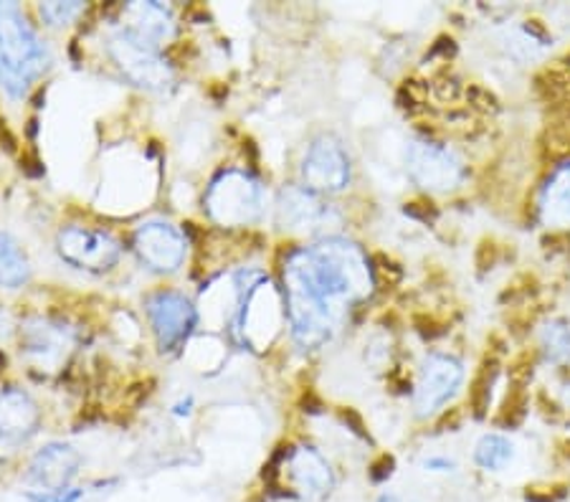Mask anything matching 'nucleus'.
<instances>
[{"label": "nucleus", "instance_id": "f257e3e1", "mask_svg": "<svg viewBox=\"0 0 570 502\" xmlns=\"http://www.w3.org/2000/svg\"><path fill=\"white\" fill-rule=\"evenodd\" d=\"M373 287L371 262L353 242L333 236L294 252L284 264V305L294 341L305 351L325 345Z\"/></svg>", "mask_w": 570, "mask_h": 502}, {"label": "nucleus", "instance_id": "f03ea898", "mask_svg": "<svg viewBox=\"0 0 570 502\" xmlns=\"http://www.w3.org/2000/svg\"><path fill=\"white\" fill-rule=\"evenodd\" d=\"M51 67V53L16 3H0V81L13 97Z\"/></svg>", "mask_w": 570, "mask_h": 502}, {"label": "nucleus", "instance_id": "7ed1b4c3", "mask_svg": "<svg viewBox=\"0 0 570 502\" xmlns=\"http://www.w3.org/2000/svg\"><path fill=\"white\" fill-rule=\"evenodd\" d=\"M206 211L218 226H246L264 211V188L244 170H226L210 183Z\"/></svg>", "mask_w": 570, "mask_h": 502}, {"label": "nucleus", "instance_id": "20e7f679", "mask_svg": "<svg viewBox=\"0 0 570 502\" xmlns=\"http://www.w3.org/2000/svg\"><path fill=\"white\" fill-rule=\"evenodd\" d=\"M57 249L63 262L87 272L112 269L119 254H122V246H119L115 236L85 226L61 228L57 236Z\"/></svg>", "mask_w": 570, "mask_h": 502}, {"label": "nucleus", "instance_id": "39448f33", "mask_svg": "<svg viewBox=\"0 0 570 502\" xmlns=\"http://www.w3.org/2000/svg\"><path fill=\"white\" fill-rule=\"evenodd\" d=\"M406 168L411 180L416 186L431 190V194H446L454 190L464 178L462 163L449 148H441L436 142L416 140L409 145Z\"/></svg>", "mask_w": 570, "mask_h": 502}, {"label": "nucleus", "instance_id": "423d86ee", "mask_svg": "<svg viewBox=\"0 0 570 502\" xmlns=\"http://www.w3.org/2000/svg\"><path fill=\"white\" fill-rule=\"evenodd\" d=\"M305 188L315 194H337L351 183V158L335 135H320L302 163Z\"/></svg>", "mask_w": 570, "mask_h": 502}, {"label": "nucleus", "instance_id": "0eeeda50", "mask_svg": "<svg viewBox=\"0 0 570 502\" xmlns=\"http://www.w3.org/2000/svg\"><path fill=\"white\" fill-rule=\"evenodd\" d=\"M464 383V365L452 355H429L421 368L413 394V406L419 416H431L444 409L456 396V391Z\"/></svg>", "mask_w": 570, "mask_h": 502}, {"label": "nucleus", "instance_id": "6e6552de", "mask_svg": "<svg viewBox=\"0 0 570 502\" xmlns=\"http://www.w3.org/2000/svg\"><path fill=\"white\" fill-rule=\"evenodd\" d=\"M147 315H150L163 353L176 351L198 323L196 307L186 297L178 295V292H158V295H153L147 299Z\"/></svg>", "mask_w": 570, "mask_h": 502}, {"label": "nucleus", "instance_id": "1a4fd4ad", "mask_svg": "<svg viewBox=\"0 0 570 502\" xmlns=\"http://www.w3.org/2000/svg\"><path fill=\"white\" fill-rule=\"evenodd\" d=\"M284 474H287V482L292 488V495L302 500H322L333 492L335 474L330 470L325 456L312 446H294L287 452V460H284Z\"/></svg>", "mask_w": 570, "mask_h": 502}, {"label": "nucleus", "instance_id": "9d476101", "mask_svg": "<svg viewBox=\"0 0 570 502\" xmlns=\"http://www.w3.org/2000/svg\"><path fill=\"white\" fill-rule=\"evenodd\" d=\"M109 53H112L117 67L125 71V77L132 79L137 87L165 89L173 81V69L168 67V61L122 33L109 41Z\"/></svg>", "mask_w": 570, "mask_h": 502}, {"label": "nucleus", "instance_id": "9b49d317", "mask_svg": "<svg viewBox=\"0 0 570 502\" xmlns=\"http://www.w3.org/2000/svg\"><path fill=\"white\" fill-rule=\"evenodd\" d=\"M135 252L155 272H176L186 259V239L173 224L150 222L137 228Z\"/></svg>", "mask_w": 570, "mask_h": 502}, {"label": "nucleus", "instance_id": "f8f14e48", "mask_svg": "<svg viewBox=\"0 0 570 502\" xmlns=\"http://www.w3.org/2000/svg\"><path fill=\"white\" fill-rule=\"evenodd\" d=\"M79 464L81 456L73 446L61 442L46 444L31 460L29 480L39 488V492L67 490L71 485V480L77 478Z\"/></svg>", "mask_w": 570, "mask_h": 502}, {"label": "nucleus", "instance_id": "ddd939ff", "mask_svg": "<svg viewBox=\"0 0 570 502\" xmlns=\"http://www.w3.org/2000/svg\"><path fill=\"white\" fill-rule=\"evenodd\" d=\"M122 36L155 51L168 39H173L176 21H173L170 8L160 3H130L122 8Z\"/></svg>", "mask_w": 570, "mask_h": 502}, {"label": "nucleus", "instance_id": "4468645a", "mask_svg": "<svg viewBox=\"0 0 570 502\" xmlns=\"http://www.w3.org/2000/svg\"><path fill=\"white\" fill-rule=\"evenodd\" d=\"M73 348V333L53 319L36 317L23 325V353L43 368H57Z\"/></svg>", "mask_w": 570, "mask_h": 502}, {"label": "nucleus", "instance_id": "2eb2a0df", "mask_svg": "<svg viewBox=\"0 0 570 502\" xmlns=\"http://www.w3.org/2000/svg\"><path fill=\"white\" fill-rule=\"evenodd\" d=\"M39 426V409L23 391L11 388L0 394V434L6 440H26Z\"/></svg>", "mask_w": 570, "mask_h": 502}, {"label": "nucleus", "instance_id": "dca6fc26", "mask_svg": "<svg viewBox=\"0 0 570 502\" xmlns=\"http://www.w3.org/2000/svg\"><path fill=\"white\" fill-rule=\"evenodd\" d=\"M325 214L327 208L322 206L315 190H309L305 186H289L279 194V224L284 228H294V232L309 228L320 224Z\"/></svg>", "mask_w": 570, "mask_h": 502}, {"label": "nucleus", "instance_id": "f3484780", "mask_svg": "<svg viewBox=\"0 0 570 502\" xmlns=\"http://www.w3.org/2000/svg\"><path fill=\"white\" fill-rule=\"evenodd\" d=\"M542 218L556 226H570V163L548 180L542 190Z\"/></svg>", "mask_w": 570, "mask_h": 502}, {"label": "nucleus", "instance_id": "a211bd4d", "mask_svg": "<svg viewBox=\"0 0 570 502\" xmlns=\"http://www.w3.org/2000/svg\"><path fill=\"white\" fill-rule=\"evenodd\" d=\"M31 277V267L26 254L21 252L11 236L6 232H0V287H21L29 282Z\"/></svg>", "mask_w": 570, "mask_h": 502}, {"label": "nucleus", "instance_id": "6ab92c4d", "mask_svg": "<svg viewBox=\"0 0 570 502\" xmlns=\"http://www.w3.org/2000/svg\"><path fill=\"white\" fill-rule=\"evenodd\" d=\"M514 460V444L504 434H484L474 446V462L484 472L508 470Z\"/></svg>", "mask_w": 570, "mask_h": 502}, {"label": "nucleus", "instance_id": "aec40b11", "mask_svg": "<svg viewBox=\"0 0 570 502\" xmlns=\"http://www.w3.org/2000/svg\"><path fill=\"white\" fill-rule=\"evenodd\" d=\"M540 345L546 351L548 361L566 363L570 361V325L563 319H550L540 333Z\"/></svg>", "mask_w": 570, "mask_h": 502}, {"label": "nucleus", "instance_id": "412c9836", "mask_svg": "<svg viewBox=\"0 0 570 502\" xmlns=\"http://www.w3.org/2000/svg\"><path fill=\"white\" fill-rule=\"evenodd\" d=\"M39 11L43 21L51 26H67L85 13V3H77V0H71V3H41Z\"/></svg>", "mask_w": 570, "mask_h": 502}, {"label": "nucleus", "instance_id": "4be33fe9", "mask_svg": "<svg viewBox=\"0 0 570 502\" xmlns=\"http://www.w3.org/2000/svg\"><path fill=\"white\" fill-rule=\"evenodd\" d=\"M85 498V490L79 488H67V490H57V492H29L31 502H79Z\"/></svg>", "mask_w": 570, "mask_h": 502}, {"label": "nucleus", "instance_id": "5701e85b", "mask_svg": "<svg viewBox=\"0 0 570 502\" xmlns=\"http://www.w3.org/2000/svg\"><path fill=\"white\" fill-rule=\"evenodd\" d=\"M426 472H456V462L449 460V456H429L424 460Z\"/></svg>", "mask_w": 570, "mask_h": 502}, {"label": "nucleus", "instance_id": "b1692460", "mask_svg": "<svg viewBox=\"0 0 570 502\" xmlns=\"http://www.w3.org/2000/svg\"><path fill=\"white\" fill-rule=\"evenodd\" d=\"M0 142H3L11 152L16 150V137H13L11 127H8V122L3 120V117H0Z\"/></svg>", "mask_w": 570, "mask_h": 502}, {"label": "nucleus", "instance_id": "393cba45", "mask_svg": "<svg viewBox=\"0 0 570 502\" xmlns=\"http://www.w3.org/2000/svg\"><path fill=\"white\" fill-rule=\"evenodd\" d=\"M190 404H193V398H188V401H186V404H178V406H176V414H178V416H183V414H188V411H190L188 406H190Z\"/></svg>", "mask_w": 570, "mask_h": 502}]
</instances>
